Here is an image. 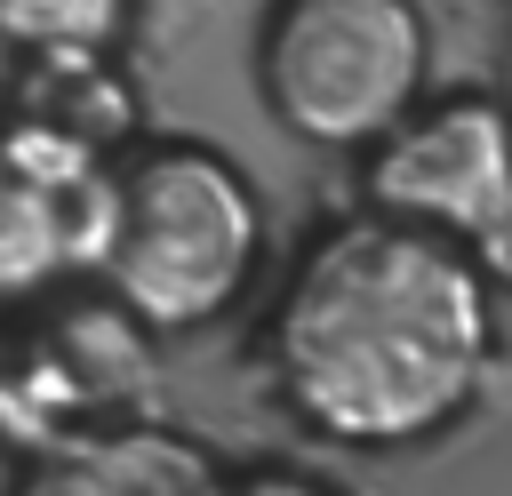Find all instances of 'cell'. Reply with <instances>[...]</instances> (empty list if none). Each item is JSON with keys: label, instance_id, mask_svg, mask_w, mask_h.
Masks as SVG:
<instances>
[{"label": "cell", "instance_id": "52a82bcc", "mask_svg": "<svg viewBox=\"0 0 512 496\" xmlns=\"http://www.w3.org/2000/svg\"><path fill=\"white\" fill-rule=\"evenodd\" d=\"M216 496H336V488L304 464H248V472H224Z\"/></svg>", "mask_w": 512, "mask_h": 496}, {"label": "cell", "instance_id": "9c48e42d", "mask_svg": "<svg viewBox=\"0 0 512 496\" xmlns=\"http://www.w3.org/2000/svg\"><path fill=\"white\" fill-rule=\"evenodd\" d=\"M496 104L512 112V8H504V88H496Z\"/></svg>", "mask_w": 512, "mask_h": 496}, {"label": "cell", "instance_id": "277c9868", "mask_svg": "<svg viewBox=\"0 0 512 496\" xmlns=\"http://www.w3.org/2000/svg\"><path fill=\"white\" fill-rule=\"evenodd\" d=\"M360 192L376 216H400V224L480 248L496 232V216L512 208V112L496 96L408 104L368 144Z\"/></svg>", "mask_w": 512, "mask_h": 496}, {"label": "cell", "instance_id": "5b68a950", "mask_svg": "<svg viewBox=\"0 0 512 496\" xmlns=\"http://www.w3.org/2000/svg\"><path fill=\"white\" fill-rule=\"evenodd\" d=\"M224 464L200 440H176L160 424H88L16 472L8 496H216Z\"/></svg>", "mask_w": 512, "mask_h": 496}, {"label": "cell", "instance_id": "7a4b0ae2", "mask_svg": "<svg viewBox=\"0 0 512 496\" xmlns=\"http://www.w3.org/2000/svg\"><path fill=\"white\" fill-rule=\"evenodd\" d=\"M96 264L112 304L144 336L208 328L256 288V264H264L256 184L200 136L136 144L104 176Z\"/></svg>", "mask_w": 512, "mask_h": 496}, {"label": "cell", "instance_id": "8992f818", "mask_svg": "<svg viewBox=\"0 0 512 496\" xmlns=\"http://www.w3.org/2000/svg\"><path fill=\"white\" fill-rule=\"evenodd\" d=\"M128 32V0H0V56H104Z\"/></svg>", "mask_w": 512, "mask_h": 496}, {"label": "cell", "instance_id": "30bf717a", "mask_svg": "<svg viewBox=\"0 0 512 496\" xmlns=\"http://www.w3.org/2000/svg\"><path fill=\"white\" fill-rule=\"evenodd\" d=\"M0 88H8V56H0Z\"/></svg>", "mask_w": 512, "mask_h": 496}, {"label": "cell", "instance_id": "ba28073f", "mask_svg": "<svg viewBox=\"0 0 512 496\" xmlns=\"http://www.w3.org/2000/svg\"><path fill=\"white\" fill-rule=\"evenodd\" d=\"M472 256H480V272H488V288H512V208L496 216V232H488V240H480Z\"/></svg>", "mask_w": 512, "mask_h": 496}, {"label": "cell", "instance_id": "6da1fadb", "mask_svg": "<svg viewBox=\"0 0 512 496\" xmlns=\"http://www.w3.org/2000/svg\"><path fill=\"white\" fill-rule=\"evenodd\" d=\"M496 360V288L464 240L400 216H336L288 264L264 320L280 408L336 448H416L448 432Z\"/></svg>", "mask_w": 512, "mask_h": 496}, {"label": "cell", "instance_id": "3957f363", "mask_svg": "<svg viewBox=\"0 0 512 496\" xmlns=\"http://www.w3.org/2000/svg\"><path fill=\"white\" fill-rule=\"evenodd\" d=\"M432 72L416 0H272L256 32V96L280 136L368 152Z\"/></svg>", "mask_w": 512, "mask_h": 496}]
</instances>
